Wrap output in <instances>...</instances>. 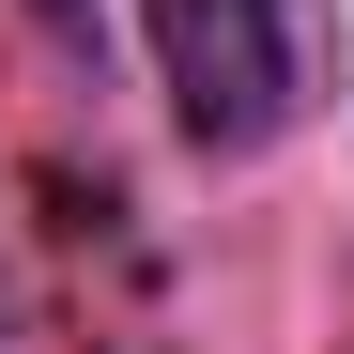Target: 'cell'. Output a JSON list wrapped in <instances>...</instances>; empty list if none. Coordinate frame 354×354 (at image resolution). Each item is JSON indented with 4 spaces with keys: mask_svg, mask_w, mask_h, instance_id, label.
I'll list each match as a JSON object with an SVG mask.
<instances>
[{
    "mask_svg": "<svg viewBox=\"0 0 354 354\" xmlns=\"http://www.w3.org/2000/svg\"><path fill=\"white\" fill-rule=\"evenodd\" d=\"M154 62H169L185 139L247 154V139H277L292 108L324 93L339 31H324V0H154Z\"/></svg>",
    "mask_w": 354,
    "mask_h": 354,
    "instance_id": "1",
    "label": "cell"
},
{
    "mask_svg": "<svg viewBox=\"0 0 354 354\" xmlns=\"http://www.w3.org/2000/svg\"><path fill=\"white\" fill-rule=\"evenodd\" d=\"M31 16L62 31V46H93V31H108V0H31Z\"/></svg>",
    "mask_w": 354,
    "mask_h": 354,
    "instance_id": "2",
    "label": "cell"
}]
</instances>
